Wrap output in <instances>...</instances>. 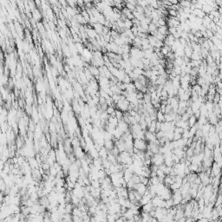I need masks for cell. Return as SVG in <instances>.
<instances>
[{
	"instance_id": "6da1fadb",
	"label": "cell",
	"mask_w": 222,
	"mask_h": 222,
	"mask_svg": "<svg viewBox=\"0 0 222 222\" xmlns=\"http://www.w3.org/2000/svg\"><path fill=\"white\" fill-rule=\"evenodd\" d=\"M134 147L137 148L138 150L146 151L147 148V143L146 142V140L136 138L134 140Z\"/></svg>"
},
{
	"instance_id": "7a4b0ae2",
	"label": "cell",
	"mask_w": 222,
	"mask_h": 222,
	"mask_svg": "<svg viewBox=\"0 0 222 222\" xmlns=\"http://www.w3.org/2000/svg\"><path fill=\"white\" fill-rule=\"evenodd\" d=\"M104 144H105V148L107 150H108V151H111L114 148L115 146H116L114 144V142H113V140H106Z\"/></svg>"
},
{
	"instance_id": "3957f363",
	"label": "cell",
	"mask_w": 222,
	"mask_h": 222,
	"mask_svg": "<svg viewBox=\"0 0 222 222\" xmlns=\"http://www.w3.org/2000/svg\"><path fill=\"white\" fill-rule=\"evenodd\" d=\"M157 121H160V122L165 121V114L161 112V110H158V112H157Z\"/></svg>"
},
{
	"instance_id": "277c9868",
	"label": "cell",
	"mask_w": 222,
	"mask_h": 222,
	"mask_svg": "<svg viewBox=\"0 0 222 222\" xmlns=\"http://www.w3.org/2000/svg\"><path fill=\"white\" fill-rule=\"evenodd\" d=\"M196 119H197V118L194 116V115H193V116H190V118L188 119V124H189V127H190V128L196 124Z\"/></svg>"
}]
</instances>
